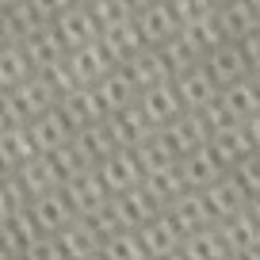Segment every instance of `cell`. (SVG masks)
Wrapping results in <instances>:
<instances>
[{
    "label": "cell",
    "mask_w": 260,
    "mask_h": 260,
    "mask_svg": "<svg viewBox=\"0 0 260 260\" xmlns=\"http://www.w3.org/2000/svg\"><path fill=\"white\" fill-rule=\"evenodd\" d=\"M111 203H115V211H119V218H122L126 230H142L149 218H157V214L165 211V203L153 195V187H149L146 180H142L138 187H130V191L111 195Z\"/></svg>",
    "instance_id": "6da1fadb"
},
{
    "label": "cell",
    "mask_w": 260,
    "mask_h": 260,
    "mask_svg": "<svg viewBox=\"0 0 260 260\" xmlns=\"http://www.w3.org/2000/svg\"><path fill=\"white\" fill-rule=\"evenodd\" d=\"M31 211H35V218H39L42 234H57V230H65L73 218H81L77 207H73V199H69V191H65V184L54 187V191L35 195V199H31Z\"/></svg>",
    "instance_id": "3957f363"
},
{
    "label": "cell",
    "mask_w": 260,
    "mask_h": 260,
    "mask_svg": "<svg viewBox=\"0 0 260 260\" xmlns=\"http://www.w3.org/2000/svg\"><path fill=\"white\" fill-rule=\"evenodd\" d=\"M27 207H31V195H27V187L19 184L16 176L0 180V222H8L12 214L27 211Z\"/></svg>",
    "instance_id": "9a60e30c"
},
{
    "label": "cell",
    "mask_w": 260,
    "mask_h": 260,
    "mask_svg": "<svg viewBox=\"0 0 260 260\" xmlns=\"http://www.w3.org/2000/svg\"><path fill=\"white\" fill-rule=\"evenodd\" d=\"M165 211L172 214V218L184 226V234H195V230H207V226H218L211 214V203H207V195L203 191H195V187H187L180 199H172Z\"/></svg>",
    "instance_id": "9c48e42d"
},
{
    "label": "cell",
    "mask_w": 260,
    "mask_h": 260,
    "mask_svg": "<svg viewBox=\"0 0 260 260\" xmlns=\"http://www.w3.org/2000/svg\"><path fill=\"white\" fill-rule=\"evenodd\" d=\"M65 191H69V199H73L77 214H96L104 203H111V187L104 184V176H100L96 165H88V169H81L77 176L65 180Z\"/></svg>",
    "instance_id": "7a4b0ae2"
},
{
    "label": "cell",
    "mask_w": 260,
    "mask_h": 260,
    "mask_svg": "<svg viewBox=\"0 0 260 260\" xmlns=\"http://www.w3.org/2000/svg\"><path fill=\"white\" fill-rule=\"evenodd\" d=\"M54 237H57V245H61V252L69 260H88L104 249V237H100V230L88 218H73L65 230H57Z\"/></svg>",
    "instance_id": "52a82bcc"
},
{
    "label": "cell",
    "mask_w": 260,
    "mask_h": 260,
    "mask_svg": "<svg viewBox=\"0 0 260 260\" xmlns=\"http://www.w3.org/2000/svg\"><path fill=\"white\" fill-rule=\"evenodd\" d=\"M180 256L184 260H222V256H230V249H226V241H222V230L207 226V230H195V234L184 237Z\"/></svg>",
    "instance_id": "7c38bea8"
},
{
    "label": "cell",
    "mask_w": 260,
    "mask_h": 260,
    "mask_svg": "<svg viewBox=\"0 0 260 260\" xmlns=\"http://www.w3.org/2000/svg\"><path fill=\"white\" fill-rule=\"evenodd\" d=\"M8 176H16V172H12V169H8V161L0 157V180H8Z\"/></svg>",
    "instance_id": "ac0fdd59"
},
{
    "label": "cell",
    "mask_w": 260,
    "mask_h": 260,
    "mask_svg": "<svg viewBox=\"0 0 260 260\" xmlns=\"http://www.w3.org/2000/svg\"><path fill=\"white\" fill-rule=\"evenodd\" d=\"M100 252H104L107 260H149L146 241H142L138 230H119V234H111Z\"/></svg>",
    "instance_id": "5bb4252c"
},
{
    "label": "cell",
    "mask_w": 260,
    "mask_h": 260,
    "mask_svg": "<svg viewBox=\"0 0 260 260\" xmlns=\"http://www.w3.org/2000/svg\"><path fill=\"white\" fill-rule=\"evenodd\" d=\"M218 230H222V241H226V249L237 252V256H245V252L260 249V218L249 211V207H245L241 214H234V218L218 222Z\"/></svg>",
    "instance_id": "30bf717a"
},
{
    "label": "cell",
    "mask_w": 260,
    "mask_h": 260,
    "mask_svg": "<svg viewBox=\"0 0 260 260\" xmlns=\"http://www.w3.org/2000/svg\"><path fill=\"white\" fill-rule=\"evenodd\" d=\"M149 260H153V256H149Z\"/></svg>",
    "instance_id": "7402d4cb"
},
{
    "label": "cell",
    "mask_w": 260,
    "mask_h": 260,
    "mask_svg": "<svg viewBox=\"0 0 260 260\" xmlns=\"http://www.w3.org/2000/svg\"><path fill=\"white\" fill-rule=\"evenodd\" d=\"M88 260H107V256H104V252H96V256H88Z\"/></svg>",
    "instance_id": "ffe728a7"
},
{
    "label": "cell",
    "mask_w": 260,
    "mask_h": 260,
    "mask_svg": "<svg viewBox=\"0 0 260 260\" xmlns=\"http://www.w3.org/2000/svg\"><path fill=\"white\" fill-rule=\"evenodd\" d=\"M203 195H207V203H211L214 222H226V218H234V214H241L245 207H249V191H245V184H241L237 176L214 180Z\"/></svg>",
    "instance_id": "8992f818"
},
{
    "label": "cell",
    "mask_w": 260,
    "mask_h": 260,
    "mask_svg": "<svg viewBox=\"0 0 260 260\" xmlns=\"http://www.w3.org/2000/svg\"><path fill=\"white\" fill-rule=\"evenodd\" d=\"M96 169H100V176H104V184L111 187V195L130 191V187H138L142 180H146V169H142V161H138L134 149H115V153L104 157Z\"/></svg>",
    "instance_id": "277c9868"
},
{
    "label": "cell",
    "mask_w": 260,
    "mask_h": 260,
    "mask_svg": "<svg viewBox=\"0 0 260 260\" xmlns=\"http://www.w3.org/2000/svg\"><path fill=\"white\" fill-rule=\"evenodd\" d=\"M180 172H184V184L195 191H207L214 180L226 176V165L218 161L214 149H191V153L180 157Z\"/></svg>",
    "instance_id": "ba28073f"
},
{
    "label": "cell",
    "mask_w": 260,
    "mask_h": 260,
    "mask_svg": "<svg viewBox=\"0 0 260 260\" xmlns=\"http://www.w3.org/2000/svg\"><path fill=\"white\" fill-rule=\"evenodd\" d=\"M12 260H19V256H12Z\"/></svg>",
    "instance_id": "44dd1931"
},
{
    "label": "cell",
    "mask_w": 260,
    "mask_h": 260,
    "mask_svg": "<svg viewBox=\"0 0 260 260\" xmlns=\"http://www.w3.org/2000/svg\"><path fill=\"white\" fill-rule=\"evenodd\" d=\"M0 234H4V241H8L12 256H23V249H27V245L42 237V226H39V218H35V211L27 207V211L12 214L8 222H0Z\"/></svg>",
    "instance_id": "4fadbf2b"
},
{
    "label": "cell",
    "mask_w": 260,
    "mask_h": 260,
    "mask_svg": "<svg viewBox=\"0 0 260 260\" xmlns=\"http://www.w3.org/2000/svg\"><path fill=\"white\" fill-rule=\"evenodd\" d=\"M0 260H12V249H8V241H4V234H0Z\"/></svg>",
    "instance_id": "e0dca14e"
},
{
    "label": "cell",
    "mask_w": 260,
    "mask_h": 260,
    "mask_svg": "<svg viewBox=\"0 0 260 260\" xmlns=\"http://www.w3.org/2000/svg\"><path fill=\"white\" fill-rule=\"evenodd\" d=\"M222 260H245V256H237V252H230V256H222Z\"/></svg>",
    "instance_id": "d6986e66"
},
{
    "label": "cell",
    "mask_w": 260,
    "mask_h": 260,
    "mask_svg": "<svg viewBox=\"0 0 260 260\" xmlns=\"http://www.w3.org/2000/svg\"><path fill=\"white\" fill-rule=\"evenodd\" d=\"M16 180L27 187V195H42V191H54V187H61V172H57L54 157L50 153H39L31 157V161L23 165V169H16Z\"/></svg>",
    "instance_id": "8fae6325"
},
{
    "label": "cell",
    "mask_w": 260,
    "mask_h": 260,
    "mask_svg": "<svg viewBox=\"0 0 260 260\" xmlns=\"http://www.w3.org/2000/svg\"><path fill=\"white\" fill-rule=\"evenodd\" d=\"M19 260H69V256L61 252V245H57L54 234H42L39 241H31L23 249V256H19Z\"/></svg>",
    "instance_id": "2e32d148"
},
{
    "label": "cell",
    "mask_w": 260,
    "mask_h": 260,
    "mask_svg": "<svg viewBox=\"0 0 260 260\" xmlns=\"http://www.w3.org/2000/svg\"><path fill=\"white\" fill-rule=\"evenodd\" d=\"M142 234V241H146V252L153 260H165V256H172V252H180V245H184V226H180L176 218H172L169 211H161L157 218H149L146 226L138 230Z\"/></svg>",
    "instance_id": "5b68a950"
}]
</instances>
